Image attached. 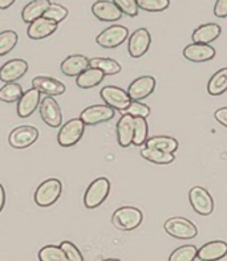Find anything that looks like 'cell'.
<instances>
[{
    "instance_id": "1",
    "label": "cell",
    "mask_w": 227,
    "mask_h": 261,
    "mask_svg": "<svg viewBox=\"0 0 227 261\" xmlns=\"http://www.w3.org/2000/svg\"><path fill=\"white\" fill-rule=\"evenodd\" d=\"M142 219H144V215L141 210L132 205H124L113 212L112 223L120 231H133L141 225Z\"/></svg>"
},
{
    "instance_id": "2",
    "label": "cell",
    "mask_w": 227,
    "mask_h": 261,
    "mask_svg": "<svg viewBox=\"0 0 227 261\" xmlns=\"http://www.w3.org/2000/svg\"><path fill=\"white\" fill-rule=\"evenodd\" d=\"M63 192V185L59 179H47L37 187L35 192V203L39 207H51L59 200Z\"/></svg>"
},
{
    "instance_id": "3",
    "label": "cell",
    "mask_w": 227,
    "mask_h": 261,
    "mask_svg": "<svg viewBox=\"0 0 227 261\" xmlns=\"http://www.w3.org/2000/svg\"><path fill=\"white\" fill-rule=\"evenodd\" d=\"M85 125L80 118H72L61 125L57 134V142L61 147H72L80 142L84 136Z\"/></svg>"
},
{
    "instance_id": "4",
    "label": "cell",
    "mask_w": 227,
    "mask_h": 261,
    "mask_svg": "<svg viewBox=\"0 0 227 261\" xmlns=\"http://www.w3.org/2000/svg\"><path fill=\"white\" fill-rule=\"evenodd\" d=\"M110 191V182L106 178H99L93 180L86 189L84 195V204L86 208H97L105 202Z\"/></svg>"
},
{
    "instance_id": "5",
    "label": "cell",
    "mask_w": 227,
    "mask_h": 261,
    "mask_svg": "<svg viewBox=\"0 0 227 261\" xmlns=\"http://www.w3.org/2000/svg\"><path fill=\"white\" fill-rule=\"evenodd\" d=\"M164 228L171 238L181 239V240H190L198 235L197 225L189 219L185 218H170L164 224Z\"/></svg>"
},
{
    "instance_id": "6",
    "label": "cell",
    "mask_w": 227,
    "mask_h": 261,
    "mask_svg": "<svg viewBox=\"0 0 227 261\" xmlns=\"http://www.w3.org/2000/svg\"><path fill=\"white\" fill-rule=\"evenodd\" d=\"M189 202L198 215L209 216L214 211V200L210 192L201 186H195L189 191Z\"/></svg>"
},
{
    "instance_id": "7",
    "label": "cell",
    "mask_w": 227,
    "mask_h": 261,
    "mask_svg": "<svg viewBox=\"0 0 227 261\" xmlns=\"http://www.w3.org/2000/svg\"><path fill=\"white\" fill-rule=\"evenodd\" d=\"M100 96H101L102 101L105 102V105L110 106L112 109L119 110L121 113L125 112L126 108L132 102L128 92L119 88V86H104L100 92Z\"/></svg>"
},
{
    "instance_id": "8",
    "label": "cell",
    "mask_w": 227,
    "mask_h": 261,
    "mask_svg": "<svg viewBox=\"0 0 227 261\" xmlns=\"http://www.w3.org/2000/svg\"><path fill=\"white\" fill-rule=\"evenodd\" d=\"M129 37V31L126 27L124 25H110L106 30L102 31L99 36L96 37V43L99 44L102 48H117L121 44H124Z\"/></svg>"
},
{
    "instance_id": "9",
    "label": "cell",
    "mask_w": 227,
    "mask_h": 261,
    "mask_svg": "<svg viewBox=\"0 0 227 261\" xmlns=\"http://www.w3.org/2000/svg\"><path fill=\"white\" fill-rule=\"evenodd\" d=\"M39 138V130L30 125L19 126L13 129L8 136V143L11 147L17 150H23L32 146Z\"/></svg>"
},
{
    "instance_id": "10",
    "label": "cell",
    "mask_w": 227,
    "mask_h": 261,
    "mask_svg": "<svg viewBox=\"0 0 227 261\" xmlns=\"http://www.w3.org/2000/svg\"><path fill=\"white\" fill-rule=\"evenodd\" d=\"M39 112L44 122L51 127H60L63 123V114H61L59 103L53 97H43V99L40 101Z\"/></svg>"
},
{
    "instance_id": "11",
    "label": "cell",
    "mask_w": 227,
    "mask_h": 261,
    "mask_svg": "<svg viewBox=\"0 0 227 261\" xmlns=\"http://www.w3.org/2000/svg\"><path fill=\"white\" fill-rule=\"evenodd\" d=\"M115 113L116 110L108 105H92L82 110L80 119L84 122V125L95 126L110 121L115 117Z\"/></svg>"
},
{
    "instance_id": "12",
    "label": "cell",
    "mask_w": 227,
    "mask_h": 261,
    "mask_svg": "<svg viewBox=\"0 0 227 261\" xmlns=\"http://www.w3.org/2000/svg\"><path fill=\"white\" fill-rule=\"evenodd\" d=\"M151 44V36L146 28H139L129 36L128 52L133 59H140L149 50Z\"/></svg>"
},
{
    "instance_id": "13",
    "label": "cell",
    "mask_w": 227,
    "mask_h": 261,
    "mask_svg": "<svg viewBox=\"0 0 227 261\" xmlns=\"http://www.w3.org/2000/svg\"><path fill=\"white\" fill-rule=\"evenodd\" d=\"M155 89V79L151 76H141L135 79L128 88V94L132 101H142L148 98Z\"/></svg>"
},
{
    "instance_id": "14",
    "label": "cell",
    "mask_w": 227,
    "mask_h": 261,
    "mask_svg": "<svg viewBox=\"0 0 227 261\" xmlns=\"http://www.w3.org/2000/svg\"><path fill=\"white\" fill-rule=\"evenodd\" d=\"M40 101H41V93L37 89H35V88L24 92L23 96L20 97V99L17 101V116L20 118H28V117H31L39 108Z\"/></svg>"
},
{
    "instance_id": "15",
    "label": "cell",
    "mask_w": 227,
    "mask_h": 261,
    "mask_svg": "<svg viewBox=\"0 0 227 261\" xmlns=\"http://www.w3.org/2000/svg\"><path fill=\"white\" fill-rule=\"evenodd\" d=\"M28 70V63L26 60L13 59L7 61L0 68V80L3 83H15L24 76Z\"/></svg>"
},
{
    "instance_id": "16",
    "label": "cell",
    "mask_w": 227,
    "mask_h": 261,
    "mask_svg": "<svg viewBox=\"0 0 227 261\" xmlns=\"http://www.w3.org/2000/svg\"><path fill=\"white\" fill-rule=\"evenodd\" d=\"M184 57L191 63H205L215 57V49L210 44L193 43L186 45L184 49Z\"/></svg>"
},
{
    "instance_id": "17",
    "label": "cell",
    "mask_w": 227,
    "mask_h": 261,
    "mask_svg": "<svg viewBox=\"0 0 227 261\" xmlns=\"http://www.w3.org/2000/svg\"><path fill=\"white\" fill-rule=\"evenodd\" d=\"M92 13L101 21H117L122 17V12L113 2L97 0L92 6Z\"/></svg>"
},
{
    "instance_id": "18",
    "label": "cell",
    "mask_w": 227,
    "mask_h": 261,
    "mask_svg": "<svg viewBox=\"0 0 227 261\" xmlns=\"http://www.w3.org/2000/svg\"><path fill=\"white\" fill-rule=\"evenodd\" d=\"M227 256V243L222 240L206 243L198 249L197 258L201 261H218Z\"/></svg>"
},
{
    "instance_id": "19",
    "label": "cell",
    "mask_w": 227,
    "mask_h": 261,
    "mask_svg": "<svg viewBox=\"0 0 227 261\" xmlns=\"http://www.w3.org/2000/svg\"><path fill=\"white\" fill-rule=\"evenodd\" d=\"M56 30L57 23L43 16L39 17V19H36L30 24L28 30H27V35L32 40H43L53 35V33L56 32Z\"/></svg>"
},
{
    "instance_id": "20",
    "label": "cell",
    "mask_w": 227,
    "mask_h": 261,
    "mask_svg": "<svg viewBox=\"0 0 227 261\" xmlns=\"http://www.w3.org/2000/svg\"><path fill=\"white\" fill-rule=\"evenodd\" d=\"M32 88L39 90L40 93L47 94V96L55 97L61 96L66 90V86L63 83H60L52 77L37 76L32 80Z\"/></svg>"
},
{
    "instance_id": "21",
    "label": "cell",
    "mask_w": 227,
    "mask_h": 261,
    "mask_svg": "<svg viewBox=\"0 0 227 261\" xmlns=\"http://www.w3.org/2000/svg\"><path fill=\"white\" fill-rule=\"evenodd\" d=\"M117 141L121 147H129L133 145V137H134V117L124 114L117 122Z\"/></svg>"
},
{
    "instance_id": "22",
    "label": "cell",
    "mask_w": 227,
    "mask_h": 261,
    "mask_svg": "<svg viewBox=\"0 0 227 261\" xmlns=\"http://www.w3.org/2000/svg\"><path fill=\"white\" fill-rule=\"evenodd\" d=\"M61 72L68 77H77L89 68V59L82 55H71L61 63Z\"/></svg>"
},
{
    "instance_id": "23",
    "label": "cell",
    "mask_w": 227,
    "mask_h": 261,
    "mask_svg": "<svg viewBox=\"0 0 227 261\" xmlns=\"http://www.w3.org/2000/svg\"><path fill=\"white\" fill-rule=\"evenodd\" d=\"M221 36V27L217 23L202 24L193 32V43L198 44H211Z\"/></svg>"
},
{
    "instance_id": "24",
    "label": "cell",
    "mask_w": 227,
    "mask_h": 261,
    "mask_svg": "<svg viewBox=\"0 0 227 261\" xmlns=\"http://www.w3.org/2000/svg\"><path fill=\"white\" fill-rule=\"evenodd\" d=\"M50 4V0H32V2H30L21 11V19H23L24 23L31 24L39 17H43Z\"/></svg>"
},
{
    "instance_id": "25",
    "label": "cell",
    "mask_w": 227,
    "mask_h": 261,
    "mask_svg": "<svg viewBox=\"0 0 227 261\" xmlns=\"http://www.w3.org/2000/svg\"><path fill=\"white\" fill-rule=\"evenodd\" d=\"M104 79H105V74L101 70L88 68L76 77V85L79 86L80 89H92L95 86L100 85Z\"/></svg>"
},
{
    "instance_id": "26",
    "label": "cell",
    "mask_w": 227,
    "mask_h": 261,
    "mask_svg": "<svg viewBox=\"0 0 227 261\" xmlns=\"http://www.w3.org/2000/svg\"><path fill=\"white\" fill-rule=\"evenodd\" d=\"M227 92V66L215 72L208 83V93L210 96H221Z\"/></svg>"
},
{
    "instance_id": "27",
    "label": "cell",
    "mask_w": 227,
    "mask_h": 261,
    "mask_svg": "<svg viewBox=\"0 0 227 261\" xmlns=\"http://www.w3.org/2000/svg\"><path fill=\"white\" fill-rule=\"evenodd\" d=\"M145 147L161 150L165 152H173L174 154L178 149V141L173 137L168 136H157L146 139Z\"/></svg>"
},
{
    "instance_id": "28",
    "label": "cell",
    "mask_w": 227,
    "mask_h": 261,
    "mask_svg": "<svg viewBox=\"0 0 227 261\" xmlns=\"http://www.w3.org/2000/svg\"><path fill=\"white\" fill-rule=\"evenodd\" d=\"M89 68L100 69L105 76H115V74L121 72V65L116 60L105 59V57L89 59Z\"/></svg>"
},
{
    "instance_id": "29",
    "label": "cell",
    "mask_w": 227,
    "mask_h": 261,
    "mask_svg": "<svg viewBox=\"0 0 227 261\" xmlns=\"http://www.w3.org/2000/svg\"><path fill=\"white\" fill-rule=\"evenodd\" d=\"M141 156L146 161L155 165H170L174 162L175 155L173 152H165L161 150L151 149V147H144L141 150Z\"/></svg>"
},
{
    "instance_id": "30",
    "label": "cell",
    "mask_w": 227,
    "mask_h": 261,
    "mask_svg": "<svg viewBox=\"0 0 227 261\" xmlns=\"http://www.w3.org/2000/svg\"><path fill=\"white\" fill-rule=\"evenodd\" d=\"M23 93V88L19 84L8 83L0 88V101L7 103L17 102Z\"/></svg>"
},
{
    "instance_id": "31",
    "label": "cell",
    "mask_w": 227,
    "mask_h": 261,
    "mask_svg": "<svg viewBox=\"0 0 227 261\" xmlns=\"http://www.w3.org/2000/svg\"><path fill=\"white\" fill-rule=\"evenodd\" d=\"M39 261H68L60 245H46L39 251Z\"/></svg>"
},
{
    "instance_id": "32",
    "label": "cell",
    "mask_w": 227,
    "mask_h": 261,
    "mask_svg": "<svg viewBox=\"0 0 227 261\" xmlns=\"http://www.w3.org/2000/svg\"><path fill=\"white\" fill-rule=\"evenodd\" d=\"M19 36L15 31H3L0 32V57L6 56L16 46Z\"/></svg>"
},
{
    "instance_id": "33",
    "label": "cell",
    "mask_w": 227,
    "mask_h": 261,
    "mask_svg": "<svg viewBox=\"0 0 227 261\" xmlns=\"http://www.w3.org/2000/svg\"><path fill=\"white\" fill-rule=\"evenodd\" d=\"M148 121L146 118L141 117H134V137H133V145L142 146L145 145L148 139Z\"/></svg>"
},
{
    "instance_id": "34",
    "label": "cell",
    "mask_w": 227,
    "mask_h": 261,
    "mask_svg": "<svg viewBox=\"0 0 227 261\" xmlns=\"http://www.w3.org/2000/svg\"><path fill=\"white\" fill-rule=\"evenodd\" d=\"M198 249L194 245H182L171 252L169 261H194L197 258Z\"/></svg>"
},
{
    "instance_id": "35",
    "label": "cell",
    "mask_w": 227,
    "mask_h": 261,
    "mask_svg": "<svg viewBox=\"0 0 227 261\" xmlns=\"http://www.w3.org/2000/svg\"><path fill=\"white\" fill-rule=\"evenodd\" d=\"M139 10L146 12H162L168 10L170 6V0H137Z\"/></svg>"
},
{
    "instance_id": "36",
    "label": "cell",
    "mask_w": 227,
    "mask_h": 261,
    "mask_svg": "<svg viewBox=\"0 0 227 261\" xmlns=\"http://www.w3.org/2000/svg\"><path fill=\"white\" fill-rule=\"evenodd\" d=\"M66 16H68V10L64 6L57 3H51L50 7L47 8L46 13H44V17L52 20L57 24L65 20Z\"/></svg>"
},
{
    "instance_id": "37",
    "label": "cell",
    "mask_w": 227,
    "mask_h": 261,
    "mask_svg": "<svg viewBox=\"0 0 227 261\" xmlns=\"http://www.w3.org/2000/svg\"><path fill=\"white\" fill-rule=\"evenodd\" d=\"M124 114H129L132 117H141V118H148L150 114V108L145 103H142L141 101H132L130 105L126 108Z\"/></svg>"
},
{
    "instance_id": "38",
    "label": "cell",
    "mask_w": 227,
    "mask_h": 261,
    "mask_svg": "<svg viewBox=\"0 0 227 261\" xmlns=\"http://www.w3.org/2000/svg\"><path fill=\"white\" fill-rule=\"evenodd\" d=\"M112 2L119 7L122 15H128L130 17H134L139 15L137 0H112Z\"/></svg>"
},
{
    "instance_id": "39",
    "label": "cell",
    "mask_w": 227,
    "mask_h": 261,
    "mask_svg": "<svg viewBox=\"0 0 227 261\" xmlns=\"http://www.w3.org/2000/svg\"><path fill=\"white\" fill-rule=\"evenodd\" d=\"M60 247L63 248V251L65 252L66 258L68 261H84V257H82L81 252L80 249L76 247L73 243L71 242H63L60 244Z\"/></svg>"
},
{
    "instance_id": "40",
    "label": "cell",
    "mask_w": 227,
    "mask_h": 261,
    "mask_svg": "<svg viewBox=\"0 0 227 261\" xmlns=\"http://www.w3.org/2000/svg\"><path fill=\"white\" fill-rule=\"evenodd\" d=\"M214 15L217 17H227V0H217L214 6Z\"/></svg>"
},
{
    "instance_id": "41",
    "label": "cell",
    "mask_w": 227,
    "mask_h": 261,
    "mask_svg": "<svg viewBox=\"0 0 227 261\" xmlns=\"http://www.w3.org/2000/svg\"><path fill=\"white\" fill-rule=\"evenodd\" d=\"M214 117L222 126L227 127V108H221V109L215 110Z\"/></svg>"
},
{
    "instance_id": "42",
    "label": "cell",
    "mask_w": 227,
    "mask_h": 261,
    "mask_svg": "<svg viewBox=\"0 0 227 261\" xmlns=\"http://www.w3.org/2000/svg\"><path fill=\"white\" fill-rule=\"evenodd\" d=\"M4 203H6V191H4V187L0 185V212L3 211Z\"/></svg>"
},
{
    "instance_id": "43",
    "label": "cell",
    "mask_w": 227,
    "mask_h": 261,
    "mask_svg": "<svg viewBox=\"0 0 227 261\" xmlns=\"http://www.w3.org/2000/svg\"><path fill=\"white\" fill-rule=\"evenodd\" d=\"M16 0H0V10H7L10 8Z\"/></svg>"
},
{
    "instance_id": "44",
    "label": "cell",
    "mask_w": 227,
    "mask_h": 261,
    "mask_svg": "<svg viewBox=\"0 0 227 261\" xmlns=\"http://www.w3.org/2000/svg\"><path fill=\"white\" fill-rule=\"evenodd\" d=\"M101 261H121L119 258H105V260H101Z\"/></svg>"
}]
</instances>
